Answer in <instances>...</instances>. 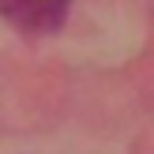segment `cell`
Wrapping results in <instances>:
<instances>
[{"mask_svg":"<svg viewBox=\"0 0 154 154\" xmlns=\"http://www.w3.org/2000/svg\"><path fill=\"white\" fill-rule=\"evenodd\" d=\"M72 0H0V19L19 34H53L64 26Z\"/></svg>","mask_w":154,"mask_h":154,"instance_id":"cell-1","label":"cell"}]
</instances>
